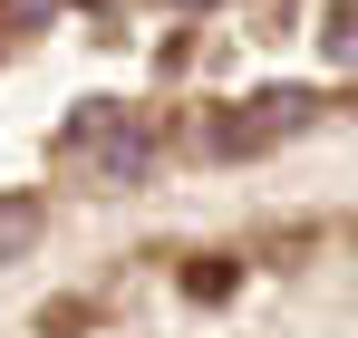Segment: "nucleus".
Listing matches in <instances>:
<instances>
[{
	"label": "nucleus",
	"mask_w": 358,
	"mask_h": 338,
	"mask_svg": "<svg viewBox=\"0 0 358 338\" xmlns=\"http://www.w3.org/2000/svg\"><path fill=\"white\" fill-rule=\"evenodd\" d=\"M175 10H213V0H175Z\"/></svg>",
	"instance_id": "7"
},
{
	"label": "nucleus",
	"mask_w": 358,
	"mask_h": 338,
	"mask_svg": "<svg viewBox=\"0 0 358 338\" xmlns=\"http://www.w3.org/2000/svg\"><path fill=\"white\" fill-rule=\"evenodd\" d=\"M87 319H97L87 300H49V309H39V338H78V329H87Z\"/></svg>",
	"instance_id": "5"
},
{
	"label": "nucleus",
	"mask_w": 358,
	"mask_h": 338,
	"mask_svg": "<svg viewBox=\"0 0 358 338\" xmlns=\"http://www.w3.org/2000/svg\"><path fill=\"white\" fill-rule=\"evenodd\" d=\"M320 116V97L310 87H271V97H252V107H233V116H213V155H262V145H281V135H300Z\"/></svg>",
	"instance_id": "1"
},
{
	"label": "nucleus",
	"mask_w": 358,
	"mask_h": 338,
	"mask_svg": "<svg viewBox=\"0 0 358 338\" xmlns=\"http://www.w3.org/2000/svg\"><path fill=\"white\" fill-rule=\"evenodd\" d=\"M320 39H329V58H358V0L329 10V29H320Z\"/></svg>",
	"instance_id": "6"
},
{
	"label": "nucleus",
	"mask_w": 358,
	"mask_h": 338,
	"mask_svg": "<svg viewBox=\"0 0 358 338\" xmlns=\"http://www.w3.org/2000/svg\"><path fill=\"white\" fill-rule=\"evenodd\" d=\"M29 242H39V203H29V193H10V203H0V261H20Z\"/></svg>",
	"instance_id": "3"
},
{
	"label": "nucleus",
	"mask_w": 358,
	"mask_h": 338,
	"mask_svg": "<svg viewBox=\"0 0 358 338\" xmlns=\"http://www.w3.org/2000/svg\"><path fill=\"white\" fill-rule=\"evenodd\" d=\"M145 165H155V126L117 116V126L97 135V174H107V184H145Z\"/></svg>",
	"instance_id": "2"
},
{
	"label": "nucleus",
	"mask_w": 358,
	"mask_h": 338,
	"mask_svg": "<svg viewBox=\"0 0 358 338\" xmlns=\"http://www.w3.org/2000/svg\"><path fill=\"white\" fill-rule=\"evenodd\" d=\"M233 281H242V261H194V271H184V290H194V300H223Z\"/></svg>",
	"instance_id": "4"
}]
</instances>
